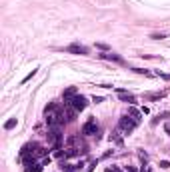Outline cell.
I'll list each match as a JSON object with an SVG mask.
<instances>
[{
    "label": "cell",
    "mask_w": 170,
    "mask_h": 172,
    "mask_svg": "<svg viewBox=\"0 0 170 172\" xmlns=\"http://www.w3.org/2000/svg\"><path fill=\"white\" fill-rule=\"evenodd\" d=\"M150 38H152V40H164V38H168V34H166V32H152Z\"/></svg>",
    "instance_id": "obj_10"
},
{
    "label": "cell",
    "mask_w": 170,
    "mask_h": 172,
    "mask_svg": "<svg viewBox=\"0 0 170 172\" xmlns=\"http://www.w3.org/2000/svg\"><path fill=\"white\" fill-rule=\"evenodd\" d=\"M76 94H78V92H76V88H74V86L66 88V90H64V94H62V96H64V102H70V100H72Z\"/></svg>",
    "instance_id": "obj_6"
},
{
    "label": "cell",
    "mask_w": 170,
    "mask_h": 172,
    "mask_svg": "<svg viewBox=\"0 0 170 172\" xmlns=\"http://www.w3.org/2000/svg\"><path fill=\"white\" fill-rule=\"evenodd\" d=\"M160 168H170V162L168 160H160Z\"/></svg>",
    "instance_id": "obj_17"
},
{
    "label": "cell",
    "mask_w": 170,
    "mask_h": 172,
    "mask_svg": "<svg viewBox=\"0 0 170 172\" xmlns=\"http://www.w3.org/2000/svg\"><path fill=\"white\" fill-rule=\"evenodd\" d=\"M66 52H70V54H78V56H86V54H88V48L76 42V44H70V46H66Z\"/></svg>",
    "instance_id": "obj_4"
},
{
    "label": "cell",
    "mask_w": 170,
    "mask_h": 172,
    "mask_svg": "<svg viewBox=\"0 0 170 172\" xmlns=\"http://www.w3.org/2000/svg\"><path fill=\"white\" fill-rule=\"evenodd\" d=\"M130 114H132V116H134L136 120H140V112H138V110H134V108H130Z\"/></svg>",
    "instance_id": "obj_16"
},
{
    "label": "cell",
    "mask_w": 170,
    "mask_h": 172,
    "mask_svg": "<svg viewBox=\"0 0 170 172\" xmlns=\"http://www.w3.org/2000/svg\"><path fill=\"white\" fill-rule=\"evenodd\" d=\"M120 100H122V102H128V104H134V102H136V96H134V94H128V92H122V94H120Z\"/></svg>",
    "instance_id": "obj_8"
},
{
    "label": "cell",
    "mask_w": 170,
    "mask_h": 172,
    "mask_svg": "<svg viewBox=\"0 0 170 172\" xmlns=\"http://www.w3.org/2000/svg\"><path fill=\"white\" fill-rule=\"evenodd\" d=\"M26 172H42V164H36V162H34V164H30V166L26 168Z\"/></svg>",
    "instance_id": "obj_12"
},
{
    "label": "cell",
    "mask_w": 170,
    "mask_h": 172,
    "mask_svg": "<svg viewBox=\"0 0 170 172\" xmlns=\"http://www.w3.org/2000/svg\"><path fill=\"white\" fill-rule=\"evenodd\" d=\"M138 124H140V120H136L132 114H130V116H128V114H124V116L120 118V122H118V130H120L124 136H128V134L136 128Z\"/></svg>",
    "instance_id": "obj_1"
},
{
    "label": "cell",
    "mask_w": 170,
    "mask_h": 172,
    "mask_svg": "<svg viewBox=\"0 0 170 172\" xmlns=\"http://www.w3.org/2000/svg\"><path fill=\"white\" fill-rule=\"evenodd\" d=\"M110 142H114V144H118V146L122 144V136H120V130H118V128L110 134Z\"/></svg>",
    "instance_id": "obj_7"
},
{
    "label": "cell",
    "mask_w": 170,
    "mask_h": 172,
    "mask_svg": "<svg viewBox=\"0 0 170 172\" xmlns=\"http://www.w3.org/2000/svg\"><path fill=\"white\" fill-rule=\"evenodd\" d=\"M92 134H98V124H96V118H88L82 126V136H92Z\"/></svg>",
    "instance_id": "obj_2"
},
{
    "label": "cell",
    "mask_w": 170,
    "mask_h": 172,
    "mask_svg": "<svg viewBox=\"0 0 170 172\" xmlns=\"http://www.w3.org/2000/svg\"><path fill=\"white\" fill-rule=\"evenodd\" d=\"M60 168H62V172H78V170H76V164L72 166V164H66V162H62V166H60Z\"/></svg>",
    "instance_id": "obj_11"
},
{
    "label": "cell",
    "mask_w": 170,
    "mask_h": 172,
    "mask_svg": "<svg viewBox=\"0 0 170 172\" xmlns=\"http://www.w3.org/2000/svg\"><path fill=\"white\" fill-rule=\"evenodd\" d=\"M158 76L164 78V80H170V74H164V72H158Z\"/></svg>",
    "instance_id": "obj_19"
},
{
    "label": "cell",
    "mask_w": 170,
    "mask_h": 172,
    "mask_svg": "<svg viewBox=\"0 0 170 172\" xmlns=\"http://www.w3.org/2000/svg\"><path fill=\"white\" fill-rule=\"evenodd\" d=\"M94 46H96L98 50H106V52L110 50V46H108V44H104V42H96V44H94Z\"/></svg>",
    "instance_id": "obj_15"
},
{
    "label": "cell",
    "mask_w": 170,
    "mask_h": 172,
    "mask_svg": "<svg viewBox=\"0 0 170 172\" xmlns=\"http://www.w3.org/2000/svg\"><path fill=\"white\" fill-rule=\"evenodd\" d=\"M126 172H136V170H134L132 166H126Z\"/></svg>",
    "instance_id": "obj_20"
},
{
    "label": "cell",
    "mask_w": 170,
    "mask_h": 172,
    "mask_svg": "<svg viewBox=\"0 0 170 172\" xmlns=\"http://www.w3.org/2000/svg\"><path fill=\"white\" fill-rule=\"evenodd\" d=\"M92 102H94V104H100V102H102V96H92Z\"/></svg>",
    "instance_id": "obj_18"
},
{
    "label": "cell",
    "mask_w": 170,
    "mask_h": 172,
    "mask_svg": "<svg viewBox=\"0 0 170 172\" xmlns=\"http://www.w3.org/2000/svg\"><path fill=\"white\" fill-rule=\"evenodd\" d=\"M132 72H136V74H144V76H148V78L156 76V74H154V72H150L148 68H132Z\"/></svg>",
    "instance_id": "obj_9"
},
{
    "label": "cell",
    "mask_w": 170,
    "mask_h": 172,
    "mask_svg": "<svg viewBox=\"0 0 170 172\" xmlns=\"http://www.w3.org/2000/svg\"><path fill=\"white\" fill-rule=\"evenodd\" d=\"M14 126H16V118H10V120L4 122V130H12Z\"/></svg>",
    "instance_id": "obj_13"
},
{
    "label": "cell",
    "mask_w": 170,
    "mask_h": 172,
    "mask_svg": "<svg viewBox=\"0 0 170 172\" xmlns=\"http://www.w3.org/2000/svg\"><path fill=\"white\" fill-rule=\"evenodd\" d=\"M96 56L102 58V60H110V62H116V64H124L122 56H118V54H114V52H102V54H96Z\"/></svg>",
    "instance_id": "obj_5"
},
{
    "label": "cell",
    "mask_w": 170,
    "mask_h": 172,
    "mask_svg": "<svg viewBox=\"0 0 170 172\" xmlns=\"http://www.w3.org/2000/svg\"><path fill=\"white\" fill-rule=\"evenodd\" d=\"M36 72H38V68H34V70H32V72H28V74H26V76H24V78H22V84H26V82H28V80H32V76H34V74H36Z\"/></svg>",
    "instance_id": "obj_14"
},
{
    "label": "cell",
    "mask_w": 170,
    "mask_h": 172,
    "mask_svg": "<svg viewBox=\"0 0 170 172\" xmlns=\"http://www.w3.org/2000/svg\"><path fill=\"white\" fill-rule=\"evenodd\" d=\"M68 104H72V106H74L78 112H82V110L86 108V104H88V102H86V96H82V94H76V96H74V98H72Z\"/></svg>",
    "instance_id": "obj_3"
}]
</instances>
